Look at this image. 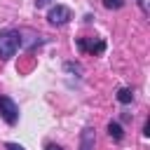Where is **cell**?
<instances>
[{
    "instance_id": "6da1fadb",
    "label": "cell",
    "mask_w": 150,
    "mask_h": 150,
    "mask_svg": "<svg viewBox=\"0 0 150 150\" xmlns=\"http://www.w3.org/2000/svg\"><path fill=\"white\" fill-rule=\"evenodd\" d=\"M21 47V33L19 30H0V59H12L16 54V49Z\"/></svg>"
},
{
    "instance_id": "7a4b0ae2",
    "label": "cell",
    "mask_w": 150,
    "mask_h": 150,
    "mask_svg": "<svg viewBox=\"0 0 150 150\" xmlns=\"http://www.w3.org/2000/svg\"><path fill=\"white\" fill-rule=\"evenodd\" d=\"M0 117H2L9 127H14V124L19 122V105L14 103V98H9V96H5V94H0Z\"/></svg>"
},
{
    "instance_id": "3957f363",
    "label": "cell",
    "mask_w": 150,
    "mask_h": 150,
    "mask_svg": "<svg viewBox=\"0 0 150 150\" xmlns=\"http://www.w3.org/2000/svg\"><path fill=\"white\" fill-rule=\"evenodd\" d=\"M70 19H73V12H70V7H66V5H54V7L47 12V21H49L52 26H66Z\"/></svg>"
},
{
    "instance_id": "277c9868",
    "label": "cell",
    "mask_w": 150,
    "mask_h": 150,
    "mask_svg": "<svg viewBox=\"0 0 150 150\" xmlns=\"http://www.w3.org/2000/svg\"><path fill=\"white\" fill-rule=\"evenodd\" d=\"M75 45H77L80 52H84V54H94V56H98V54L105 52V42H103V40H94V38H77Z\"/></svg>"
},
{
    "instance_id": "5b68a950",
    "label": "cell",
    "mask_w": 150,
    "mask_h": 150,
    "mask_svg": "<svg viewBox=\"0 0 150 150\" xmlns=\"http://www.w3.org/2000/svg\"><path fill=\"white\" fill-rule=\"evenodd\" d=\"M96 145V131L94 127H84L80 134V150H94Z\"/></svg>"
},
{
    "instance_id": "8992f818",
    "label": "cell",
    "mask_w": 150,
    "mask_h": 150,
    "mask_svg": "<svg viewBox=\"0 0 150 150\" xmlns=\"http://www.w3.org/2000/svg\"><path fill=\"white\" fill-rule=\"evenodd\" d=\"M108 134H110L112 141H122V138H124V131H122V127H120L117 122H110V124H108Z\"/></svg>"
},
{
    "instance_id": "52a82bcc",
    "label": "cell",
    "mask_w": 150,
    "mask_h": 150,
    "mask_svg": "<svg viewBox=\"0 0 150 150\" xmlns=\"http://www.w3.org/2000/svg\"><path fill=\"white\" fill-rule=\"evenodd\" d=\"M117 101H120V103H124V105H127V103H131V101H134V91H131L129 87H122V89L117 91Z\"/></svg>"
},
{
    "instance_id": "ba28073f",
    "label": "cell",
    "mask_w": 150,
    "mask_h": 150,
    "mask_svg": "<svg viewBox=\"0 0 150 150\" xmlns=\"http://www.w3.org/2000/svg\"><path fill=\"white\" fill-rule=\"evenodd\" d=\"M103 7L105 9H122L124 7V0H103Z\"/></svg>"
},
{
    "instance_id": "9c48e42d",
    "label": "cell",
    "mask_w": 150,
    "mask_h": 150,
    "mask_svg": "<svg viewBox=\"0 0 150 150\" xmlns=\"http://www.w3.org/2000/svg\"><path fill=\"white\" fill-rule=\"evenodd\" d=\"M136 2H138V7H141V12H143V14H148V12H150V7H148V0H136Z\"/></svg>"
},
{
    "instance_id": "30bf717a",
    "label": "cell",
    "mask_w": 150,
    "mask_h": 150,
    "mask_svg": "<svg viewBox=\"0 0 150 150\" xmlns=\"http://www.w3.org/2000/svg\"><path fill=\"white\" fill-rule=\"evenodd\" d=\"M5 150H26V148L19 143H5Z\"/></svg>"
},
{
    "instance_id": "8fae6325",
    "label": "cell",
    "mask_w": 150,
    "mask_h": 150,
    "mask_svg": "<svg viewBox=\"0 0 150 150\" xmlns=\"http://www.w3.org/2000/svg\"><path fill=\"white\" fill-rule=\"evenodd\" d=\"M45 150H63V148H61V145H56V143H47V145H45Z\"/></svg>"
},
{
    "instance_id": "7c38bea8",
    "label": "cell",
    "mask_w": 150,
    "mask_h": 150,
    "mask_svg": "<svg viewBox=\"0 0 150 150\" xmlns=\"http://www.w3.org/2000/svg\"><path fill=\"white\" fill-rule=\"evenodd\" d=\"M49 2H52V0H35V7L40 9V7H45V5H49Z\"/></svg>"
},
{
    "instance_id": "4fadbf2b",
    "label": "cell",
    "mask_w": 150,
    "mask_h": 150,
    "mask_svg": "<svg viewBox=\"0 0 150 150\" xmlns=\"http://www.w3.org/2000/svg\"><path fill=\"white\" fill-rule=\"evenodd\" d=\"M143 134H145V136H150V122H145V127H143Z\"/></svg>"
}]
</instances>
